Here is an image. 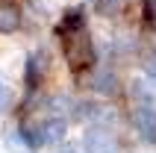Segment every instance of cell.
<instances>
[{"label": "cell", "mask_w": 156, "mask_h": 153, "mask_svg": "<svg viewBox=\"0 0 156 153\" xmlns=\"http://www.w3.org/2000/svg\"><path fill=\"white\" fill-rule=\"evenodd\" d=\"M62 50H65V59H68L71 71H77V74L91 68V62H94V47H91V38H88L86 30L62 33Z\"/></svg>", "instance_id": "obj_1"}, {"label": "cell", "mask_w": 156, "mask_h": 153, "mask_svg": "<svg viewBox=\"0 0 156 153\" xmlns=\"http://www.w3.org/2000/svg\"><path fill=\"white\" fill-rule=\"evenodd\" d=\"M65 121L59 118H50V121H41V124H35V127H24V136L30 144H56L62 141L65 136Z\"/></svg>", "instance_id": "obj_2"}, {"label": "cell", "mask_w": 156, "mask_h": 153, "mask_svg": "<svg viewBox=\"0 0 156 153\" xmlns=\"http://www.w3.org/2000/svg\"><path fill=\"white\" fill-rule=\"evenodd\" d=\"M83 144H86L88 153H121V147H118L115 136H112V133H106V130H100V127L86 130Z\"/></svg>", "instance_id": "obj_3"}, {"label": "cell", "mask_w": 156, "mask_h": 153, "mask_svg": "<svg viewBox=\"0 0 156 153\" xmlns=\"http://www.w3.org/2000/svg\"><path fill=\"white\" fill-rule=\"evenodd\" d=\"M133 127L139 130V136L144 141H153L156 144V112L147 109V106H141V109L133 112Z\"/></svg>", "instance_id": "obj_4"}, {"label": "cell", "mask_w": 156, "mask_h": 153, "mask_svg": "<svg viewBox=\"0 0 156 153\" xmlns=\"http://www.w3.org/2000/svg\"><path fill=\"white\" fill-rule=\"evenodd\" d=\"M47 68H50V56L44 50H35L30 59H27V83L35 85V83H41V76L47 74Z\"/></svg>", "instance_id": "obj_5"}, {"label": "cell", "mask_w": 156, "mask_h": 153, "mask_svg": "<svg viewBox=\"0 0 156 153\" xmlns=\"http://www.w3.org/2000/svg\"><path fill=\"white\" fill-rule=\"evenodd\" d=\"M21 27V12L12 3H0V33H15Z\"/></svg>", "instance_id": "obj_6"}, {"label": "cell", "mask_w": 156, "mask_h": 153, "mask_svg": "<svg viewBox=\"0 0 156 153\" xmlns=\"http://www.w3.org/2000/svg\"><path fill=\"white\" fill-rule=\"evenodd\" d=\"M77 30H86V15H83L80 9H71L68 15L62 18V24H59V35L62 33H77Z\"/></svg>", "instance_id": "obj_7"}, {"label": "cell", "mask_w": 156, "mask_h": 153, "mask_svg": "<svg viewBox=\"0 0 156 153\" xmlns=\"http://www.w3.org/2000/svg\"><path fill=\"white\" fill-rule=\"evenodd\" d=\"M94 88H97V91H103V94H115V91H118V80L106 71V74H100L94 80Z\"/></svg>", "instance_id": "obj_8"}, {"label": "cell", "mask_w": 156, "mask_h": 153, "mask_svg": "<svg viewBox=\"0 0 156 153\" xmlns=\"http://www.w3.org/2000/svg\"><path fill=\"white\" fill-rule=\"evenodd\" d=\"M124 3H127V0H97V12L103 18H112V15H118L124 9Z\"/></svg>", "instance_id": "obj_9"}, {"label": "cell", "mask_w": 156, "mask_h": 153, "mask_svg": "<svg viewBox=\"0 0 156 153\" xmlns=\"http://www.w3.org/2000/svg\"><path fill=\"white\" fill-rule=\"evenodd\" d=\"M141 68L147 71L150 76H156V53H144V59H141Z\"/></svg>", "instance_id": "obj_10"}, {"label": "cell", "mask_w": 156, "mask_h": 153, "mask_svg": "<svg viewBox=\"0 0 156 153\" xmlns=\"http://www.w3.org/2000/svg\"><path fill=\"white\" fill-rule=\"evenodd\" d=\"M9 103H12V91H9V88H6V85H0V112H3V109H6V106H9Z\"/></svg>", "instance_id": "obj_11"}]
</instances>
